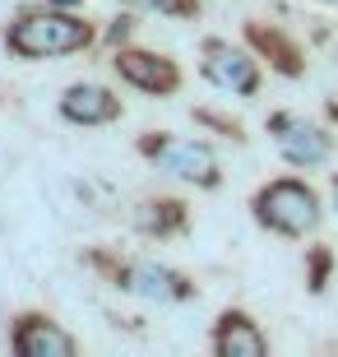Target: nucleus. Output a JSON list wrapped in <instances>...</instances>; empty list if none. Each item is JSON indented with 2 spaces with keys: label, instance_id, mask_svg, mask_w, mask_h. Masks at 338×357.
<instances>
[{
  "label": "nucleus",
  "instance_id": "8",
  "mask_svg": "<svg viewBox=\"0 0 338 357\" xmlns=\"http://www.w3.org/2000/svg\"><path fill=\"white\" fill-rule=\"evenodd\" d=\"M56 112L70 121V126H107V121H121V98L102 84H70L61 93Z\"/></svg>",
  "mask_w": 338,
  "mask_h": 357
},
{
  "label": "nucleus",
  "instance_id": "11",
  "mask_svg": "<svg viewBox=\"0 0 338 357\" xmlns=\"http://www.w3.org/2000/svg\"><path fill=\"white\" fill-rule=\"evenodd\" d=\"M135 227H139V232H153V237H167V232L185 227V204H176V199H153V204L139 209Z\"/></svg>",
  "mask_w": 338,
  "mask_h": 357
},
{
  "label": "nucleus",
  "instance_id": "10",
  "mask_svg": "<svg viewBox=\"0 0 338 357\" xmlns=\"http://www.w3.org/2000/svg\"><path fill=\"white\" fill-rule=\"evenodd\" d=\"M213 348H218L222 357H264V334L255 330V320H246L241 311H227L222 316V325L213 330Z\"/></svg>",
  "mask_w": 338,
  "mask_h": 357
},
{
  "label": "nucleus",
  "instance_id": "1",
  "mask_svg": "<svg viewBox=\"0 0 338 357\" xmlns=\"http://www.w3.org/2000/svg\"><path fill=\"white\" fill-rule=\"evenodd\" d=\"M93 47V24L79 10H24L5 24V52L19 61H52Z\"/></svg>",
  "mask_w": 338,
  "mask_h": 357
},
{
  "label": "nucleus",
  "instance_id": "9",
  "mask_svg": "<svg viewBox=\"0 0 338 357\" xmlns=\"http://www.w3.org/2000/svg\"><path fill=\"white\" fill-rule=\"evenodd\" d=\"M273 135H278V149H283L287 162L297 167H315V162L329 158V139L325 130H315L306 121H292V116H273Z\"/></svg>",
  "mask_w": 338,
  "mask_h": 357
},
{
  "label": "nucleus",
  "instance_id": "4",
  "mask_svg": "<svg viewBox=\"0 0 338 357\" xmlns=\"http://www.w3.org/2000/svg\"><path fill=\"white\" fill-rule=\"evenodd\" d=\"M10 348L19 357H75L79 353L75 334L61 330V325H56L52 316H42V311H24V316H14Z\"/></svg>",
  "mask_w": 338,
  "mask_h": 357
},
{
  "label": "nucleus",
  "instance_id": "5",
  "mask_svg": "<svg viewBox=\"0 0 338 357\" xmlns=\"http://www.w3.org/2000/svg\"><path fill=\"white\" fill-rule=\"evenodd\" d=\"M116 75L130 89L139 93H153V98H167V93L181 89V70H176V61H167L162 52H144V47H125V52H116Z\"/></svg>",
  "mask_w": 338,
  "mask_h": 357
},
{
  "label": "nucleus",
  "instance_id": "12",
  "mask_svg": "<svg viewBox=\"0 0 338 357\" xmlns=\"http://www.w3.org/2000/svg\"><path fill=\"white\" fill-rule=\"evenodd\" d=\"M130 10H153V14H195V0H125Z\"/></svg>",
  "mask_w": 338,
  "mask_h": 357
},
{
  "label": "nucleus",
  "instance_id": "6",
  "mask_svg": "<svg viewBox=\"0 0 338 357\" xmlns=\"http://www.w3.org/2000/svg\"><path fill=\"white\" fill-rule=\"evenodd\" d=\"M116 274V283L135 297H148V302H185L190 297V278L176 274L167 265H153V260H135V265H107Z\"/></svg>",
  "mask_w": 338,
  "mask_h": 357
},
{
  "label": "nucleus",
  "instance_id": "13",
  "mask_svg": "<svg viewBox=\"0 0 338 357\" xmlns=\"http://www.w3.org/2000/svg\"><path fill=\"white\" fill-rule=\"evenodd\" d=\"M56 10H79V5H84V0H52Z\"/></svg>",
  "mask_w": 338,
  "mask_h": 357
},
{
  "label": "nucleus",
  "instance_id": "14",
  "mask_svg": "<svg viewBox=\"0 0 338 357\" xmlns=\"http://www.w3.org/2000/svg\"><path fill=\"white\" fill-rule=\"evenodd\" d=\"M334 199H338V181H334Z\"/></svg>",
  "mask_w": 338,
  "mask_h": 357
},
{
  "label": "nucleus",
  "instance_id": "3",
  "mask_svg": "<svg viewBox=\"0 0 338 357\" xmlns=\"http://www.w3.org/2000/svg\"><path fill=\"white\" fill-rule=\"evenodd\" d=\"M144 153L162 167V172L181 176V181H195V185H218V158L208 144H195V139H144Z\"/></svg>",
  "mask_w": 338,
  "mask_h": 357
},
{
  "label": "nucleus",
  "instance_id": "2",
  "mask_svg": "<svg viewBox=\"0 0 338 357\" xmlns=\"http://www.w3.org/2000/svg\"><path fill=\"white\" fill-rule=\"evenodd\" d=\"M255 218L283 237H306L320 223V199L301 181H273L255 195Z\"/></svg>",
  "mask_w": 338,
  "mask_h": 357
},
{
  "label": "nucleus",
  "instance_id": "7",
  "mask_svg": "<svg viewBox=\"0 0 338 357\" xmlns=\"http://www.w3.org/2000/svg\"><path fill=\"white\" fill-rule=\"evenodd\" d=\"M204 79L218 84V89H232V93H255L260 89V70L246 52H236L227 42H204Z\"/></svg>",
  "mask_w": 338,
  "mask_h": 357
}]
</instances>
